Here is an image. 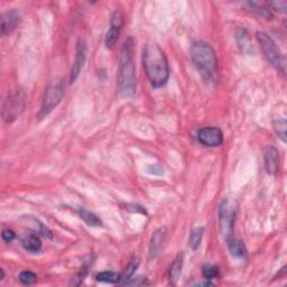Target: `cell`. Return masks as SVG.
Wrapping results in <instances>:
<instances>
[{
    "label": "cell",
    "instance_id": "obj_8",
    "mask_svg": "<svg viewBox=\"0 0 287 287\" xmlns=\"http://www.w3.org/2000/svg\"><path fill=\"white\" fill-rule=\"evenodd\" d=\"M197 139L203 146L218 147L223 143V132L218 127H204L197 132Z\"/></svg>",
    "mask_w": 287,
    "mask_h": 287
},
{
    "label": "cell",
    "instance_id": "obj_10",
    "mask_svg": "<svg viewBox=\"0 0 287 287\" xmlns=\"http://www.w3.org/2000/svg\"><path fill=\"white\" fill-rule=\"evenodd\" d=\"M87 59V44L84 39L80 38L78 40V45H76V55L73 65L71 67V74H70V83H74L75 80L79 78V75L82 71L84 62Z\"/></svg>",
    "mask_w": 287,
    "mask_h": 287
},
{
    "label": "cell",
    "instance_id": "obj_26",
    "mask_svg": "<svg viewBox=\"0 0 287 287\" xmlns=\"http://www.w3.org/2000/svg\"><path fill=\"white\" fill-rule=\"evenodd\" d=\"M124 285H128V286H143V285H147L148 282L146 281V278L143 277H130L128 280L125 281L123 283Z\"/></svg>",
    "mask_w": 287,
    "mask_h": 287
},
{
    "label": "cell",
    "instance_id": "obj_5",
    "mask_svg": "<svg viewBox=\"0 0 287 287\" xmlns=\"http://www.w3.org/2000/svg\"><path fill=\"white\" fill-rule=\"evenodd\" d=\"M64 96V84L62 80H54L48 84L44 95L43 103L38 112V119L45 118L47 115H50L54 109L58 107V104L62 101Z\"/></svg>",
    "mask_w": 287,
    "mask_h": 287
},
{
    "label": "cell",
    "instance_id": "obj_18",
    "mask_svg": "<svg viewBox=\"0 0 287 287\" xmlns=\"http://www.w3.org/2000/svg\"><path fill=\"white\" fill-rule=\"evenodd\" d=\"M203 232L204 228L202 227L194 228L191 231V234H190V246H191L193 250L199 249L202 242V238H203Z\"/></svg>",
    "mask_w": 287,
    "mask_h": 287
},
{
    "label": "cell",
    "instance_id": "obj_7",
    "mask_svg": "<svg viewBox=\"0 0 287 287\" xmlns=\"http://www.w3.org/2000/svg\"><path fill=\"white\" fill-rule=\"evenodd\" d=\"M234 217H236V204L230 199H224L219 208L220 233L224 240L232 238Z\"/></svg>",
    "mask_w": 287,
    "mask_h": 287
},
{
    "label": "cell",
    "instance_id": "obj_23",
    "mask_svg": "<svg viewBox=\"0 0 287 287\" xmlns=\"http://www.w3.org/2000/svg\"><path fill=\"white\" fill-rule=\"evenodd\" d=\"M138 266H139V259L138 258H134V259H131L130 262L127 265V267H126V270H125V274H124V276H123V280H128V278H130L132 277V275L135 274L136 272V269L138 268Z\"/></svg>",
    "mask_w": 287,
    "mask_h": 287
},
{
    "label": "cell",
    "instance_id": "obj_4",
    "mask_svg": "<svg viewBox=\"0 0 287 287\" xmlns=\"http://www.w3.org/2000/svg\"><path fill=\"white\" fill-rule=\"evenodd\" d=\"M256 37L261 47V51L262 53H264L265 58L267 59L270 64H272L275 70L280 72L283 76H285L286 73L285 58L284 55L282 54L277 44L274 42V39L270 37L269 35L264 33V32H257Z\"/></svg>",
    "mask_w": 287,
    "mask_h": 287
},
{
    "label": "cell",
    "instance_id": "obj_16",
    "mask_svg": "<svg viewBox=\"0 0 287 287\" xmlns=\"http://www.w3.org/2000/svg\"><path fill=\"white\" fill-rule=\"evenodd\" d=\"M227 242L229 252L232 257L245 258L247 256V249H246V246L241 240L236 239V238H230Z\"/></svg>",
    "mask_w": 287,
    "mask_h": 287
},
{
    "label": "cell",
    "instance_id": "obj_27",
    "mask_svg": "<svg viewBox=\"0 0 287 287\" xmlns=\"http://www.w3.org/2000/svg\"><path fill=\"white\" fill-rule=\"evenodd\" d=\"M268 5L270 7H273L274 9H276L278 11H282V13H286L287 2L284 1V0H278V1H270Z\"/></svg>",
    "mask_w": 287,
    "mask_h": 287
},
{
    "label": "cell",
    "instance_id": "obj_6",
    "mask_svg": "<svg viewBox=\"0 0 287 287\" xmlns=\"http://www.w3.org/2000/svg\"><path fill=\"white\" fill-rule=\"evenodd\" d=\"M25 109V96L23 91L16 90L7 96L2 104V119L5 123L11 124L19 118L22 112Z\"/></svg>",
    "mask_w": 287,
    "mask_h": 287
},
{
    "label": "cell",
    "instance_id": "obj_1",
    "mask_svg": "<svg viewBox=\"0 0 287 287\" xmlns=\"http://www.w3.org/2000/svg\"><path fill=\"white\" fill-rule=\"evenodd\" d=\"M143 65L149 83L161 88L169 78V65L166 55L156 43H147L143 50Z\"/></svg>",
    "mask_w": 287,
    "mask_h": 287
},
{
    "label": "cell",
    "instance_id": "obj_12",
    "mask_svg": "<svg viewBox=\"0 0 287 287\" xmlns=\"http://www.w3.org/2000/svg\"><path fill=\"white\" fill-rule=\"evenodd\" d=\"M20 15L16 9L8 10L1 15V35H7L11 33L17 26Z\"/></svg>",
    "mask_w": 287,
    "mask_h": 287
},
{
    "label": "cell",
    "instance_id": "obj_22",
    "mask_svg": "<svg viewBox=\"0 0 287 287\" xmlns=\"http://www.w3.org/2000/svg\"><path fill=\"white\" fill-rule=\"evenodd\" d=\"M19 281L24 285H33L37 281V275L30 272V270H25V272L20 273Z\"/></svg>",
    "mask_w": 287,
    "mask_h": 287
},
{
    "label": "cell",
    "instance_id": "obj_13",
    "mask_svg": "<svg viewBox=\"0 0 287 287\" xmlns=\"http://www.w3.org/2000/svg\"><path fill=\"white\" fill-rule=\"evenodd\" d=\"M166 233L167 231L165 228L157 229L153 233L151 244H149V256H151V258H156L159 255L165 241V238H166Z\"/></svg>",
    "mask_w": 287,
    "mask_h": 287
},
{
    "label": "cell",
    "instance_id": "obj_24",
    "mask_svg": "<svg viewBox=\"0 0 287 287\" xmlns=\"http://www.w3.org/2000/svg\"><path fill=\"white\" fill-rule=\"evenodd\" d=\"M202 274H203V277L207 278V280H212V278L219 275V268L214 265H207L203 267Z\"/></svg>",
    "mask_w": 287,
    "mask_h": 287
},
{
    "label": "cell",
    "instance_id": "obj_14",
    "mask_svg": "<svg viewBox=\"0 0 287 287\" xmlns=\"http://www.w3.org/2000/svg\"><path fill=\"white\" fill-rule=\"evenodd\" d=\"M183 262H184V255L183 253H181L177 255V257L173 261L171 268H169L168 280L172 285H176L177 281L180 280V276L182 274V268H183Z\"/></svg>",
    "mask_w": 287,
    "mask_h": 287
},
{
    "label": "cell",
    "instance_id": "obj_3",
    "mask_svg": "<svg viewBox=\"0 0 287 287\" xmlns=\"http://www.w3.org/2000/svg\"><path fill=\"white\" fill-rule=\"evenodd\" d=\"M191 58L197 72L205 82L216 84L219 80L217 53L210 44L195 42L191 47Z\"/></svg>",
    "mask_w": 287,
    "mask_h": 287
},
{
    "label": "cell",
    "instance_id": "obj_21",
    "mask_svg": "<svg viewBox=\"0 0 287 287\" xmlns=\"http://www.w3.org/2000/svg\"><path fill=\"white\" fill-rule=\"evenodd\" d=\"M286 119L285 118H278L276 120H274V128L278 137L286 143Z\"/></svg>",
    "mask_w": 287,
    "mask_h": 287
},
{
    "label": "cell",
    "instance_id": "obj_2",
    "mask_svg": "<svg viewBox=\"0 0 287 287\" xmlns=\"http://www.w3.org/2000/svg\"><path fill=\"white\" fill-rule=\"evenodd\" d=\"M119 94L124 98H132L136 94V67L134 61V40L128 37L120 51L118 71Z\"/></svg>",
    "mask_w": 287,
    "mask_h": 287
},
{
    "label": "cell",
    "instance_id": "obj_25",
    "mask_svg": "<svg viewBox=\"0 0 287 287\" xmlns=\"http://www.w3.org/2000/svg\"><path fill=\"white\" fill-rule=\"evenodd\" d=\"M87 275H88V265H84L83 267L81 268L80 273L78 275H76V276L73 278V280L71 281L70 284L73 285V286H79V285H81L83 283L84 278H86Z\"/></svg>",
    "mask_w": 287,
    "mask_h": 287
},
{
    "label": "cell",
    "instance_id": "obj_9",
    "mask_svg": "<svg viewBox=\"0 0 287 287\" xmlns=\"http://www.w3.org/2000/svg\"><path fill=\"white\" fill-rule=\"evenodd\" d=\"M124 25V15L120 10H115L114 14L111 16L110 19V27L106 34V39H104V44H106L107 48H112L120 35L121 28Z\"/></svg>",
    "mask_w": 287,
    "mask_h": 287
},
{
    "label": "cell",
    "instance_id": "obj_17",
    "mask_svg": "<svg viewBox=\"0 0 287 287\" xmlns=\"http://www.w3.org/2000/svg\"><path fill=\"white\" fill-rule=\"evenodd\" d=\"M96 280L101 283H109V284H117L121 280L123 276L120 274H117L115 272H101L96 276Z\"/></svg>",
    "mask_w": 287,
    "mask_h": 287
},
{
    "label": "cell",
    "instance_id": "obj_11",
    "mask_svg": "<svg viewBox=\"0 0 287 287\" xmlns=\"http://www.w3.org/2000/svg\"><path fill=\"white\" fill-rule=\"evenodd\" d=\"M265 167L269 175H275L280 169V153L274 146H267L264 152Z\"/></svg>",
    "mask_w": 287,
    "mask_h": 287
},
{
    "label": "cell",
    "instance_id": "obj_19",
    "mask_svg": "<svg viewBox=\"0 0 287 287\" xmlns=\"http://www.w3.org/2000/svg\"><path fill=\"white\" fill-rule=\"evenodd\" d=\"M79 214L88 225H91V227H98V225H102V222H101L99 218L96 217L95 213L88 211V210H86V209H81L79 211Z\"/></svg>",
    "mask_w": 287,
    "mask_h": 287
},
{
    "label": "cell",
    "instance_id": "obj_30",
    "mask_svg": "<svg viewBox=\"0 0 287 287\" xmlns=\"http://www.w3.org/2000/svg\"><path fill=\"white\" fill-rule=\"evenodd\" d=\"M0 273H1V277H0V281H2L3 278H5V272H3V269H2V268L0 269Z\"/></svg>",
    "mask_w": 287,
    "mask_h": 287
},
{
    "label": "cell",
    "instance_id": "obj_20",
    "mask_svg": "<svg viewBox=\"0 0 287 287\" xmlns=\"http://www.w3.org/2000/svg\"><path fill=\"white\" fill-rule=\"evenodd\" d=\"M245 5L249 8L250 11H253V13H255L258 16H260V17H262V18H265V19H272L273 18V14L270 13L269 9H266V8L257 5L256 2L249 1V2H246Z\"/></svg>",
    "mask_w": 287,
    "mask_h": 287
},
{
    "label": "cell",
    "instance_id": "obj_28",
    "mask_svg": "<svg viewBox=\"0 0 287 287\" xmlns=\"http://www.w3.org/2000/svg\"><path fill=\"white\" fill-rule=\"evenodd\" d=\"M16 234L11 229H5L2 230V233H1V238L2 240L5 242H11L15 239Z\"/></svg>",
    "mask_w": 287,
    "mask_h": 287
},
{
    "label": "cell",
    "instance_id": "obj_15",
    "mask_svg": "<svg viewBox=\"0 0 287 287\" xmlns=\"http://www.w3.org/2000/svg\"><path fill=\"white\" fill-rule=\"evenodd\" d=\"M22 245L27 252L37 253L42 249V241L34 233H27L22 238Z\"/></svg>",
    "mask_w": 287,
    "mask_h": 287
},
{
    "label": "cell",
    "instance_id": "obj_29",
    "mask_svg": "<svg viewBox=\"0 0 287 287\" xmlns=\"http://www.w3.org/2000/svg\"><path fill=\"white\" fill-rule=\"evenodd\" d=\"M191 285L192 286H204V287H207V286H213L214 284H213V283L210 282L209 280H207V278H205V281H203V282H195V283H192Z\"/></svg>",
    "mask_w": 287,
    "mask_h": 287
}]
</instances>
